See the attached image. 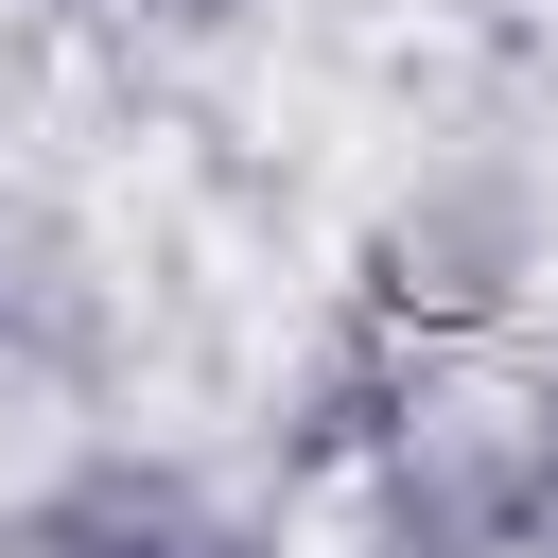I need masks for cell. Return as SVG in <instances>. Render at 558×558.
<instances>
[{
  "instance_id": "1",
  "label": "cell",
  "mask_w": 558,
  "mask_h": 558,
  "mask_svg": "<svg viewBox=\"0 0 558 558\" xmlns=\"http://www.w3.org/2000/svg\"><path fill=\"white\" fill-rule=\"evenodd\" d=\"M0 558H279V541L244 523V488H227L209 453H174V436H87L70 471L17 488Z\"/></svg>"
},
{
  "instance_id": "2",
  "label": "cell",
  "mask_w": 558,
  "mask_h": 558,
  "mask_svg": "<svg viewBox=\"0 0 558 558\" xmlns=\"http://www.w3.org/2000/svg\"><path fill=\"white\" fill-rule=\"evenodd\" d=\"M523 279H541V209H523L506 174H436V192H401L384 244H366V296H384L401 331H523Z\"/></svg>"
},
{
  "instance_id": "3",
  "label": "cell",
  "mask_w": 558,
  "mask_h": 558,
  "mask_svg": "<svg viewBox=\"0 0 558 558\" xmlns=\"http://www.w3.org/2000/svg\"><path fill=\"white\" fill-rule=\"evenodd\" d=\"M87 52H122V70H192V52H227L262 0H52Z\"/></svg>"
},
{
  "instance_id": "4",
  "label": "cell",
  "mask_w": 558,
  "mask_h": 558,
  "mask_svg": "<svg viewBox=\"0 0 558 558\" xmlns=\"http://www.w3.org/2000/svg\"><path fill=\"white\" fill-rule=\"evenodd\" d=\"M506 558H558V401H541V453H523V523H506Z\"/></svg>"
}]
</instances>
